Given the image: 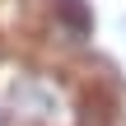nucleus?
Masks as SVG:
<instances>
[{"mask_svg": "<svg viewBox=\"0 0 126 126\" xmlns=\"http://www.w3.org/2000/svg\"><path fill=\"white\" fill-rule=\"evenodd\" d=\"M0 112L5 126H75L79 89L51 65H14V75H0Z\"/></svg>", "mask_w": 126, "mask_h": 126, "instance_id": "nucleus-1", "label": "nucleus"}, {"mask_svg": "<svg viewBox=\"0 0 126 126\" xmlns=\"http://www.w3.org/2000/svg\"><path fill=\"white\" fill-rule=\"evenodd\" d=\"M37 23L70 51H84L94 37V14L84 0H37Z\"/></svg>", "mask_w": 126, "mask_h": 126, "instance_id": "nucleus-2", "label": "nucleus"}, {"mask_svg": "<svg viewBox=\"0 0 126 126\" xmlns=\"http://www.w3.org/2000/svg\"><path fill=\"white\" fill-rule=\"evenodd\" d=\"M0 126H5V112H0Z\"/></svg>", "mask_w": 126, "mask_h": 126, "instance_id": "nucleus-3", "label": "nucleus"}]
</instances>
